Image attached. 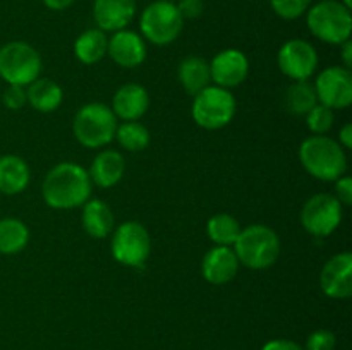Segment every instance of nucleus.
Wrapping results in <instances>:
<instances>
[{
  "instance_id": "4c0bfd02",
  "label": "nucleus",
  "mask_w": 352,
  "mask_h": 350,
  "mask_svg": "<svg viewBox=\"0 0 352 350\" xmlns=\"http://www.w3.org/2000/svg\"><path fill=\"white\" fill-rule=\"evenodd\" d=\"M342 62H344V67L351 69L352 67V41L347 40L344 41L342 45Z\"/></svg>"
},
{
  "instance_id": "a211bd4d",
  "label": "nucleus",
  "mask_w": 352,
  "mask_h": 350,
  "mask_svg": "<svg viewBox=\"0 0 352 350\" xmlns=\"http://www.w3.org/2000/svg\"><path fill=\"white\" fill-rule=\"evenodd\" d=\"M148 106H150L148 91L141 84H136V82L120 86L112 100L113 115L122 119L124 122L141 119L148 112Z\"/></svg>"
},
{
  "instance_id": "aec40b11",
  "label": "nucleus",
  "mask_w": 352,
  "mask_h": 350,
  "mask_svg": "<svg viewBox=\"0 0 352 350\" xmlns=\"http://www.w3.org/2000/svg\"><path fill=\"white\" fill-rule=\"evenodd\" d=\"M81 222L85 232L93 239H105L116 229L112 209L102 199H88L82 205Z\"/></svg>"
},
{
  "instance_id": "58836bf2",
  "label": "nucleus",
  "mask_w": 352,
  "mask_h": 350,
  "mask_svg": "<svg viewBox=\"0 0 352 350\" xmlns=\"http://www.w3.org/2000/svg\"><path fill=\"white\" fill-rule=\"evenodd\" d=\"M340 2H342L346 7H349V9L352 7V0H340Z\"/></svg>"
},
{
  "instance_id": "2eb2a0df",
  "label": "nucleus",
  "mask_w": 352,
  "mask_h": 350,
  "mask_svg": "<svg viewBox=\"0 0 352 350\" xmlns=\"http://www.w3.org/2000/svg\"><path fill=\"white\" fill-rule=\"evenodd\" d=\"M107 54L117 65L124 69H134L146 58V45L138 33L129 30L116 31L109 38Z\"/></svg>"
},
{
  "instance_id": "423d86ee",
  "label": "nucleus",
  "mask_w": 352,
  "mask_h": 350,
  "mask_svg": "<svg viewBox=\"0 0 352 350\" xmlns=\"http://www.w3.org/2000/svg\"><path fill=\"white\" fill-rule=\"evenodd\" d=\"M237 103L232 93L220 86H208L195 96L192 119L206 130H217L232 122Z\"/></svg>"
},
{
  "instance_id": "b1692460",
  "label": "nucleus",
  "mask_w": 352,
  "mask_h": 350,
  "mask_svg": "<svg viewBox=\"0 0 352 350\" xmlns=\"http://www.w3.org/2000/svg\"><path fill=\"white\" fill-rule=\"evenodd\" d=\"M109 38L102 30H88L78 36L74 41V55L79 62L86 65L98 64L107 55Z\"/></svg>"
},
{
  "instance_id": "e433bc0d",
  "label": "nucleus",
  "mask_w": 352,
  "mask_h": 350,
  "mask_svg": "<svg viewBox=\"0 0 352 350\" xmlns=\"http://www.w3.org/2000/svg\"><path fill=\"white\" fill-rule=\"evenodd\" d=\"M41 2L52 10H65L67 7H71L76 0H41Z\"/></svg>"
},
{
  "instance_id": "0eeeda50",
  "label": "nucleus",
  "mask_w": 352,
  "mask_h": 350,
  "mask_svg": "<svg viewBox=\"0 0 352 350\" xmlns=\"http://www.w3.org/2000/svg\"><path fill=\"white\" fill-rule=\"evenodd\" d=\"M41 57L26 41H9L0 48V78L7 84L28 86L40 78Z\"/></svg>"
},
{
  "instance_id": "f257e3e1",
  "label": "nucleus",
  "mask_w": 352,
  "mask_h": 350,
  "mask_svg": "<svg viewBox=\"0 0 352 350\" xmlns=\"http://www.w3.org/2000/svg\"><path fill=\"white\" fill-rule=\"evenodd\" d=\"M41 194L45 202L54 209L78 208L91 196V180L81 165L62 161L47 174Z\"/></svg>"
},
{
  "instance_id": "ddd939ff",
  "label": "nucleus",
  "mask_w": 352,
  "mask_h": 350,
  "mask_svg": "<svg viewBox=\"0 0 352 350\" xmlns=\"http://www.w3.org/2000/svg\"><path fill=\"white\" fill-rule=\"evenodd\" d=\"M250 72L248 57L237 48H227L219 51L210 62V75L220 88H236L241 82L246 81Z\"/></svg>"
},
{
  "instance_id": "c756f323",
  "label": "nucleus",
  "mask_w": 352,
  "mask_h": 350,
  "mask_svg": "<svg viewBox=\"0 0 352 350\" xmlns=\"http://www.w3.org/2000/svg\"><path fill=\"white\" fill-rule=\"evenodd\" d=\"M270 5L278 17L285 21H294L308 12L311 0H270Z\"/></svg>"
},
{
  "instance_id": "6e6552de",
  "label": "nucleus",
  "mask_w": 352,
  "mask_h": 350,
  "mask_svg": "<svg viewBox=\"0 0 352 350\" xmlns=\"http://www.w3.org/2000/svg\"><path fill=\"white\" fill-rule=\"evenodd\" d=\"M184 19L179 12L177 5L167 0H155L141 12L140 30L143 38L153 45L172 43L181 34Z\"/></svg>"
},
{
  "instance_id": "a878e982",
  "label": "nucleus",
  "mask_w": 352,
  "mask_h": 350,
  "mask_svg": "<svg viewBox=\"0 0 352 350\" xmlns=\"http://www.w3.org/2000/svg\"><path fill=\"white\" fill-rule=\"evenodd\" d=\"M284 102L292 115H306L313 106L318 105L315 86L309 81H294L285 91Z\"/></svg>"
},
{
  "instance_id": "ea45409f",
  "label": "nucleus",
  "mask_w": 352,
  "mask_h": 350,
  "mask_svg": "<svg viewBox=\"0 0 352 350\" xmlns=\"http://www.w3.org/2000/svg\"><path fill=\"white\" fill-rule=\"evenodd\" d=\"M167 2H174L175 3V2H177V0H167Z\"/></svg>"
},
{
  "instance_id": "20e7f679",
  "label": "nucleus",
  "mask_w": 352,
  "mask_h": 350,
  "mask_svg": "<svg viewBox=\"0 0 352 350\" xmlns=\"http://www.w3.org/2000/svg\"><path fill=\"white\" fill-rule=\"evenodd\" d=\"M306 24L313 36L329 45H342L351 40L352 14L340 0H322L309 7Z\"/></svg>"
},
{
  "instance_id": "dca6fc26",
  "label": "nucleus",
  "mask_w": 352,
  "mask_h": 350,
  "mask_svg": "<svg viewBox=\"0 0 352 350\" xmlns=\"http://www.w3.org/2000/svg\"><path fill=\"white\" fill-rule=\"evenodd\" d=\"M136 0H95L93 17L102 31L126 30L136 16Z\"/></svg>"
},
{
  "instance_id": "9b49d317",
  "label": "nucleus",
  "mask_w": 352,
  "mask_h": 350,
  "mask_svg": "<svg viewBox=\"0 0 352 350\" xmlns=\"http://www.w3.org/2000/svg\"><path fill=\"white\" fill-rule=\"evenodd\" d=\"M277 64L292 81H308L318 67V54L309 41L294 38L280 47Z\"/></svg>"
},
{
  "instance_id": "2f4dec72",
  "label": "nucleus",
  "mask_w": 352,
  "mask_h": 350,
  "mask_svg": "<svg viewBox=\"0 0 352 350\" xmlns=\"http://www.w3.org/2000/svg\"><path fill=\"white\" fill-rule=\"evenodd\" d=\"M2 102L3 105H6V108L9 110L23 108V106L28 103L26 89H24V86H16V84L7 86V89L2 95Z\"/></svg>"
},
{
  "instance_id": "412c9836",
  "label": "nucleus",
  "mask_w": 352,
  "mask_h": 350,
  "mask_svg": "<svg viewBox=\"0 0 352 350\" xmlns=\"http://www.w3.org/2000/svg\"><path fill=\"white\" fill-rule=\"evenodd\" d=\"M30 167L17 154L0 156V192L6 196H16L30 184Z\"/></svg>"
},
{
  "instance_id": "39448f33",
  "label": "nucleus",
  "mask_w": 352,
  "mask_h": 350,
  "mask_svg": "<svg viewBox=\"0 0 352 350\" xmlns=\"http://www.w3.org/2000/svg\"><path fill=\"white\" fill-rule=\"evenodd\" d=\"M117 117L103 103H88L81 106L72 122V132L79 144L89 150L103 148L116 139Z\"/></svg>"
},
{
  "instance_id": "5701e85b",
  "label": "nucleus",
  "mask_w": 352,
  "mask_h": 350,
  "mask_svg": "<svg viewBox=\"0 0 352 350\" xmlns=\"http://www.w3.org/2000/svg\"><path fill=\"white\" fill-rule=\"evenodd\" d=\"M177 75L184 91L191 96H196L199 91L208 88L210 81H212L210 64L201 57H186L179 64Z\"/></svg>"
},
{
  "instance_id": "393cba45",
  "label": "nucleus",
  "mask_w": 352,
  "mask_h": 350,
  "mask_svg": "<svg viewBox=\"0 0 352 350\" xmlns=\"http://www.w3.org/2000/svg\"><path fill=\"white\" fill-rule=\"evenodd\" d=\"M30 242V229L19 218L0 220V254H17Z\"/></svg>"
},
{
  "instance_id": "cd10ccee",
  "label": "nucleus",
  "mask_w": 352,
  "mask_h": 350,
  "mask_svg": "<svg viewBox=\"0 0 352 350\" xmlns=\"http://www.w3.org/2000/svg\"><path fill=\"white\" fill-rule=\"evenodd\" d=\"M116 139L119 141L124 150L138 153V151L146 150L150 144V130L138 120L122 122L120 126H117Z\"/></svg>"
},
{
  "instance_id": "f03ea898",
  "label": "nucleus",
  "mask_w": 352,
  "mask_h": 350,
  "mask_svg": "<svg viewBox=\"0 0 352 350\" xmlns=\"http://www.w3.org/2000/svg\"><path fill=\"white\" fill-rule=\"evenodd\" d=\"M302 167L318 180L336 182L347 170V156L337 141L327 136H309L299 146Z\"/></svg>"
},
{
  "instance_id": "bb28decb",
  "label": "nucleus",
  "mask_w": 352,
  "mask_h": 350,
  "mask_svg": "<svg viewBox=\"0 0 352 350\" xmlns=\"http://www.w3.org/2000/svg\"><path fill=\"white\" fill-rule=\"evenodd\" d=\"M241 230L243 229H241L239 222L232 215H229V213L213 215L208 220V223H206V232H208L210 240L215 242L217 246H234Z\"/></svg>"
},
{
  "instance_id": "1a4fd4ad",
  "label": "nucleus",
  "mask_w": 352,
  "mask_h": 350,
  "mask_svg": "<svg viewBox=\"0 0 352 350\" xmlns=\"http://www.w3.org/2000/svg\"><path fill=\"white\" fill-rule=\"evenodd\" d=\"M112 256L117 263L131 268H141L150 257L151 239L146 226L140 222H124L113 229Z\"/></svg>"
},
{
  "instance_id": "4468645a",
  "label": "nucleus",
  "mask_w": 352,
  "mask_h": 350,
  "mask_svg": "<svg viewBox=\"0 0 352 350\" xmlns=\"http://www.w3.org/2000/svg\"><path fill=\"white\" fill-rule=\"evenodd\" d=\"M320 287L330 299H347L352 294V254L339 253L330 257L320 273Z\"/></svg>"
},
{
  "instance_id": "7c9ffc66",
  "label": "nucleus",
  "mask_w": 352,
  "mask_h": 350,
  "mask_svg": "<svg viewBox=\"0 0 352 350\" xmlns=\"http://www.w3.org/2000/svg\"><path fill=\"white\" fill-rule=\"evenodd\" d=\"M336 335L329 329H316L308 336L305 350H333L336 349Z\"/></svg>"
},
{
  "instance_id": "473e14b6",
  "label": "nucleus",
  "mask_w": 352,
  "mask_h": 350,
  "mask_svg": "<svg viewBox=\"0 0 352 350\" xmlns=\"http://www.w3.org/2000/svg\"><path fill=\"white\" fill-rule=\"evenodd\" d=\"M177 9L181 12L182 19H198L203 14V0H177Z\"/></svg>"
},
{
  "instance_id": "f8f14e48",
  "label": "nucleus",
  "mask_w": 352,
  "mask_h": 350,
  "mask_svg": "<svg viewBox=\"0 0 352 350\" xmlns=\"http://www.w3.org/2000/svg\"><path fill=\"white\" fill-rule=\"evenodd\" d=\"M318 103L332 110H342L352 103V74L351 69L332 65L320 72L315 81Z\"/></svg>"
},
{
  "instance_id": "c9c22d12",
  "label": "nucleus",
  "mask_w": 352,
  "mask_h": 350,
  "mask_svg": "<svg viewBox=\"0 0 352 350\" xmlns=\"http://www.w3.org/2000/svg\"><path fill=\"white\" fill-rule=\"evenodd\" d=\"M339 144L344 150L352 148V124H346L339 132Z\"/></svg>"
},
{
  "instance_id": "c85d7f7f",
  "label": "nucleus",
  "mask_w": 352,
  "mask_h": 350,
  "mask_svg": "<svg viewBox=\"0 0 352 350\" xmlns=\"http://www.w3.org/2000/svg\"><path fill=\"white\" fill-rule=\"evenodd\" d=\"M306 126L311 130L315 136H325L333 126V120H336V115H333V110L329 108V106L318 105L313 106L308 113H306Z\"/></svg>"
},
{
  "instance_id": "f704fd0d",
  "label": "nucleus",
  "mask_w": 352,
  "mask_h": 350,
  "mask_svg": "<svg viewBox=\"0 0 352 350\" xmlns=\"http://www.w3.org/2000/svg\"><path fill=\"white\" fill-rule=\"evenodd\" d=\"M261 350H305L301 345H298L292 340H284V338H277V340H270L263 345Z\"/></svg>"
},
{
  "instance_id": "72a5a7b5",
  "label": "nucleus",
  "mask_w": 352,
  "mask_h": 350,
  "mask_svg": "<svg viewBox=\"0 0 352 350\" xmlns=\"http://www.w3.org/2000/svg\"><path fill=\"white\" fill-rule=\"evenodd\" d=\"M337 201L342 206L352 205V178L349 175H342L336 180V194Z\"/></svg>"
},
{
  "instance_id": "6ab92c4d",
  "label": "nucleus",
  "mask_w": 352,
  "mask_h": 350,
  "mask_svg": "<svg viewBox=\"0 0 352 350\" xmlns=\"http://www.w3.org/2000/svg\"><path fill=\"white\" fill-rule=\"evenodd\" d=\"M126 172V161L124 156L116 150H103L93 160L89 167V180L102 189L113 187L119 184L120 178Z\"/></svg>"
},
{
  "instance_id": "7ed1b4c3",
  "label": "nucleus",
  "mask_w": 352,
  "mask_h": 350,
  "mask_svg": "<svg viewBox=\"0 0 352 350\" xmlns=\"http://www.w3.org/2000/svg\"><path fill=\"white\" fill-rule=\"evenodd\" d=\"M234 253L243 266L267 270L280 256V239L274 229L256 223L241 230L234 242Z\"/></svg>"
},
{
  "instance_id": "9d476101",
  "label": "nucleus",
  "mask_w": 352,
  "mask_h": 350,
  "mask_svg": "<svg viewBox=\"0 0 352 350\" xmlns=\"http://www.w3.org/2000/svg\"><path fill=\"white\" fill-rule=\"evenodd\" d=\"M342 222V205L333 194L320 192L309 198L301 209V223L313 237H329Z\"/></svg>"
},
{
  "instance_id": "4be33fe9",
  "label": "nucleus",
  "mask_w": 352,
  "mask_h": 350,
  "mask_svg": "<svg viewBox=\"0 0 352 350\" xmlns=\"http://www.w3.org/2000/svg\"><path fill=\"white\" fill-rule=\"evenodd\" d=\"M26 98L28 103H30L34 110H38V112L41 113H50L55 112V110L62 105L64 91H62L60 86L55 81H52V79L38 78L34 79L31 84H28Z\"/></svg>"
},
{
  "instance_id": "f3484780",
  "label": "nucleus",
  "mask_w": 352,
  "mask_h": 350,
  "mask_svg": "<svg viewBox=\"0 0 352 350\" xmlns=\"http://www.w3.org/2000/svg\"><path fill=\"white\" fill-rule=\"evenodd\" d=\"M239 271V259L234 249L226 246H215L205 254L201 261V275L208 283L226 285Z\"/></svg>"
}]
</instances>
